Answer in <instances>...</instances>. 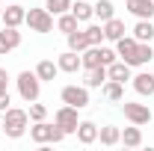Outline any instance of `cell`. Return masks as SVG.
Returning <instances> with one entry per match:
<instances>
[{
  "label": "cell",
  "mask_w": 154,
  "mask_h": 151,
  "mask_svg": "<svg viewBox=\"0 0 154 151\" xmlns=\"http://www.w3.org/2000/svg\"><path fill=\"white\" fill-rule=\"evenodd\" d=\"M9 92V71L6 68H0V95Z\"/></svg>",
  "instance_id": "32"
},
{
  "label": "cell",
  "mask_w": 154,
  "mask_h": 151,
  "mask_svg": "<svg viewBox=\"0 0 154 151\" xmlns=\"http://www.w3.org/2000/svg\"><path fill=\"white\" fill-rule=\"evenodd\" d=\"M122 113H125V119H128L131 125H148V122H151V110H148L145 104L125 101V104H122Z\"/></svg>",
  "instance_id": "6"
},
{
  "label": "cell",
  "mask_w": 154,
  "mask_h": 151,
  "mask_svg": "<svg viewBox=\"0 0 154 151\" xmlns=\"http://www.w3.org/2000/svg\"><path fill=\"white\" fill-rule=\"evenodd\" d=\"M98 139H101V145H119L122 142V131L116 128V125H104V128H98Z\"/></svg>",
  "instance_id": "16"
},
{
  "label": "cell",
  "mask_w": 154,
  "mask_h": 151,
  "mask_svg": "<svg viewBox=\"0 0 154 151\" xmlns=\"http://www.w3.org/2000/svg\"><path fill=\"white\" fill-rule=\"evenodd\" d=\"M30 139H33L36 145H48V142H62V139H65V131L59 128L57 122H54V125H48V122H36V125L30 128Z\"/></svg>",
  "instance_id": "2"
},
{
  "label": "cell",
  "mask_w": 154,
  "mask_h": 151,
  "mask_svg": "<svg viewBox=\"0 0 154 151\" xmlns=\"http://www.w3.org/2000/svg\"><path fill=\"white\" fill-rule=\"evenodd\" d=\"M36 74H38V80H57L59 65L54 62V59H42V62L36 65Z\"/></svg>",
  "instance_id": "21"
},
{
  "label": "cell",
  "mask_w": 154,
  "mask_h": 151,
  "mask_svg": "<svg viewBox=\"0 0 154 151\" xmlns=\"http://www.w3.org/2000/svg\"><path fill=\"white\" fill-rule=\"evenodd\" d=\"M18 95L30 104V101H38V92H42V80H38L36 71H21L18 74Z\"/></svg>",
  "instance_id": "3"
},
{
  "label": "cell",
  "mask_w": 154,
  "mask_h": 151,
  "mask_svg": "<svg viewBox=\"0 0 154 151\" xmlns=\"http://www.w3.org/2000/svg\"><path fill=\"white\" fill-rule=\"evenodd\" d=\"M77 24H80V21H77L74 15H71V12H62V15L57 18V30L68 36V33H74V30H77Z\"/></svg>",
  "instance_id": "26"
},
{
  "label": "cell",
  "mask_w": 154,
  "mask_h": 151,
  "mask_svg": "<svg viewBox=\"0 0 154 151\" xmlns=\"http://www.w3.org/2000/svg\"><path fill=\"white\" fill-rule=\"evenodd\" d=\"M45 9L51 15H62V12H71V0H48Z\"/></svg>",
  "instance_id": "28"
},
{
  "label": "cell",
  "mask_w": 154,
  "mask_h": 151,
  "mask_svg": "<svg viewBox=\"0 0 154 151\" xmlns=\"http://www.w3.org/2000/svg\"><path fill=\"white\" fill-rule=\"evenodd\" d=\"M134 39L136 42H151L154 39V21L151 18H139L134 27Z\"/></svg>",
  "instance_id": "17"
},
{
  "label": "cell",
  "mask_w": 154,
  "mask_h": 151,
  "mask_svg": "<svg viewBox=\"0 0 154 151\" xmlns=\"http://www.w3.org/2000/svg\"><path fill=\"white\" fill-rule=\"evenodd\" d=\"M0 15H3V3H0Z\"/></svg>",
  "instance_id": "34"
},
{
  "label": "cell",
  "mask_w": 154,
  "mask_h": 151,
  "mask_svg": "<svg viewBox=\"0 0 154 151\" xmlns=\"http://www.w3.org/2000/svg\"><path fill=\"white\" fill-rule=\"evenodd\" d=\"M77 142H80V145L98 142V125L95 122H80V125H77Z\"/></svg>",
  "instance_id": "12"
},
{
  "label": "cell",
  "mask_w": 154,
  "mask_h": 151,
  "mask_svg": "<svg viewBox=\"0 0 154 151\" xmlns=\"http://www.w3.org/2000/svg\"><path fill=\"white\" fill-rule=\"evenodd\" d=\"M57 65H59V71H65V74H77L83 68V59H80L77 51H65V54H59Z\"/></svg>",
  "instance_id": "10"
},
{
  "label": "cell",
  "mask_w": 154,
  "mask_h": 151,
  "mask_svg": "<svg viewBox=\"0 0 154 151\" xmlns=\"http://www.w3.org/2000/svg\"><path fill=\"white\" fill-rule=\"evenodd\" d=\"M86 36H89V45H101L104 42V24H89Z\"/></svg>",
  "instance_id": "29"
},
{
  "label": "cell",
  "mask_w": 154,
  "mask_h": 151,
  "mask_svg": "<svg viewBox=\"0 0 154 151\" xmlns=\"http://www.w3.org/2000/svg\"><path fill=\"white\" fill-rule=\"evenodd\" d=\"M122 142H125L128 148H139V145H142V131H139V125L125 128V131H122Z\"/></svg>",
  "instance_id": "24"
},
{
  "label": "cell",
  "mask_w": 154,
  "mask_h": 151,
  "mask_svg": "<svg viewBox=\"0 0 154 151\" xmlns=\"http://www.w3.org/2000/svg\"><path fill=\"white\" fill-rule=\"evenodd\" d=\"M86 48H89V36H86V30H74V33H68V51L83 54Z\"/></svg>",
  "instance_id": "22"
},
{
  "label": "cell",
  "mask_w": 154,
  "mask_h": 151,
  "mask_svg": "<svg viewBox=\"0 0 154 151\" xmlns=\"http://www.w3.org/2000/svg\"><path fill=\"white\" fill-rule=\"evenodd\" d=\"M24 24L33 30V33H51L54 30V15L42 6V9H30L27 12V18H24Z\"/></svg>",
  "instance_id": "4"
},
{
  "label": "cell",
  "mask_w": 154,
  "mask_h": 151,
  "mask_svg": "<svg viewBox=\"0 0 154 151\" xmlns=\"http://www.w3.org/2000/svg\"><path fill=\"white\" fill-rule=\"evenodd\" d=\"M54 122L65 131V136H68V133H77V125H80V119H77V107L62 104V107L57 110V116H54Z\"/></svg>",
  "instance_id": "5"
},
{
  "label": "cell",
  "mask_w": 154,
  "mask_h": 151,
  "mask_svg": "<svg viewBox=\"0 0 154 151\" xmlns=\"http://www.w3.org/2000/svg\"><path fill=\"white\" fill-rule=\"evenodd\" d=\"M71 15H74L77 21H89L92 15H95V9H92V3H86V0H77V3H71Z\"/></svg>",
  "instance_id": "25"
},
{
  "label": "cell",
  "mask_w": 154,
  "mask_h": 151,
  "mask_svg": "<svg viewBox=\"0 0 154 151\" xmlns=\"http://www.w3.org/2000/svg\"><path fill=\"white\" fill-rule=\"evenodd\" d=\"M92 9H95V15L98 18H101V24H104V21H110L116 15V6H113V0H98L95 6H92Z\"/></svg>",
  "instance_id": "27"
},
{
  "label": "cell",
  "mask_w": 154,
  "mask_h": 151,
  "mask_svg": "<svg viewBox=\"0 0 154 151\" xmlns=\"http://www.w3.org/2000/svg\"><path fill=\"white\" fill-rule=\"evenodd\" d=\"M151 59H154V48L148 45V42H139V45H136L134 59H131V68H134V65H148Z\"/></svg>",
  "instance_id": "19"
},
{
  "label": "cell",
  "mask_w": 154,
  "mask_h": 151,
  "mask_svg": "<svg viewBox=\"0 0 154 151\" xmlns=\"http://www.w3.org/2000/svg\"><path fill=\"white\" fill-rule=\"evenodd\" d=\"M116 57H119V54H116L113 48H101V62H104V65H113Z\"/></svg>",
  "instance_id": "31"
},
{
  "label": "cell",
  "mask_w": 154,
  "mask_h": 151,
  "mask_svg": "<svg viewBox=\"0 0 154 151\" xmlns=\"http://www.w3.org/2000/svg\"><path fill=\"white\" fill-rule=\"evenodd\" d=\"M134 89L145 98L154 95V71H142V74H134Z\"/></svg>",
  "instance_id": "14"
},
{
  "label": "cell",
  "mask_w": 154,
  "mask_h": 151,
  "mask_svg": "<svg viewBox=\"0 0 154 151\" xmlns=\"http://www.w3.org/2000/svg\"><path fill=\"white\" fill-rule=\"evenodd\" d=\"M107 80H119V83H125V80H134V74H131V65H128L125 59H116L113 65H107Z\"/></svg>",
  "instance_id": "11"
},
{
  "label": "cell",
  "mask_w": 154,
  "mask_h": 151,
  "mask_svg": "<svg viewBox=\"0 0 154 151\" xmlns=\"http://www.w3.org/2000/svg\"><path fill=\"white\" fill-rule=\"evenodd\" d=\"M27 122H30V113L27 110H18V107H9L3 113V133L9 139H21L27 133Z\"/></svg>",
  "instance_id": "1"
},
{
  "label": "cell",
  "mask_w": 154,
  "mask_h": 151,
  "mask_svg": "<svg viewBox=\"0 0 154 151\" xmlns=\"http://www.w3.org/2000/svg\"><path fill=\"white\" fill-rule=\"evenodd\" d=\"M125 36V21H119L113 15L110 21H104V39H110V42H119V39Z\"/></svg>",
  "instance_id": "20"
},
{
  "label": "cell",
  "mask_w": 154,
  "mask_h": 151,
  "mask_svg": "<svg viewBox=\"0 0 154 151\" xmlns=\"http://www.w3.org/2000/svg\"><path fill=\"white\" fill-rule=\"evenodd\" d=\"M59 98H62V104H71L77 110L89 107V89H86V86H65V89L59 92Z\"/></svg>",
  "instance_id": "7"
},
{
  "label": "cell",
  "mask_w": 154,
  "mask_h": 151,
  "mask_svg": "<svg viewBox=\"0 0 154 151\" xmlns=\"http://www.w3.org/2000/svg\"><path fill=\"white\" fill-rule=\"evenodd\" d=\"M128 9L136 18H154V0H128Z\"/></svg>",
  "instance_id": "18"
},
{
  "label": "cell",
  "mask_w": 154,
  "mask_h": 151,
  "mask_svg": "<svg viewBox=\"0 0 154 151\" xmlns=\"http://www.w3.org/2000/svg\"><path fill=\"white\" fill-rule=\"evenodd\" d=\"M0 131H3V122H0Z\"/></svg>",
  "instance_id": "35"
},
{
  "label": "cell",
  "mask_w": 154,
  "mask_h": 151,
  "mask_svg": "<svg viewBox=\"0 0 154 151\" xmlns=\"http://www.w3.org/2000/svg\"><path fill=\"white\" fill-rule=\"evenodd\" d=\"M9 104H12V101H9V92H3V95H0V113H6Z\"/></svg>",
  "instance_id": "33"
},
{
  "label": "cell",
  "mask_w": 154,
  "mask_h": 151,
  "mask_svg": "<svg viewBox=\"0 0 154 151\" xmlns=\"http://www.w3.org/2000/svg\"><path fill=\"white\" fill-rule=\"evenodd\" d=\"M0 18H3V24H6V27H21V24H24V18H27V9H24V6H18V0H12V3L3 9V15H0Z\"/></svg>",
  "instance_id": "9"
},
{
  "label": "cell",
  "mask_w": 154,
  "mask_h": 151,
  "mask_svg": "<svg viewBox=\"0 0 154 151\" xmlns=\"http://www.w3.org/2000/svg\"><path fill=\"white\" fill-rule=\"evenodd\" d=\"M86 89H101L107 83V65H95V68H86Z\"/></svg>",
  "instance_id": "15"
},
{
  "label": "cell",
  "mask_w": 154,
  "mask_h": 151,
  "mask_svg": "<svg viewBox=\"0 0 154 151\" xmlns=\"http://www.w3.org/2000/svg\"><path fill=\"white\" fill-rule=\"evenodd\" d=\"M18 45H21V33H18V27H3V30H0V57L12 54Z\"/></svg>",
  "instance_id": "8"
},
{
  "label": "cell",
  "mask_w": 154,
  "mask_h": 151,
  "mask_svg": "<svg viewBox=\"0 0 154 151\" xmlns=\"http://www.w3.org/2000/svg\"><path fill=\"white\" fill-rule=\"evenodd\" d=\"M136 45H139V42H136L134 36H122L119 42H116V54L131 65V59H134V54H136Z\"/></svg>",
  "instance_id": "13"
},
{
  "label": "cell",
  "mask_w": 154,
  "mask_h": 151,
  "mask_svg": "<svg viewBox=\"0 0 154 151\" xmlns=\"http://www.w3.org/2000/svg\"><path fill=\"white\" fill-rule=\"evenodd\" d=\"M104 98H107V101H125V83L107 80V83H104Z\"/></svg>",
  "instance_id": "23"
},
{
  "label": "cell",
  "mask_w": 154,
  "mask_h": 151,
  "mask_svg": "<svg viewBox=\"0 0 154 151\" xmlns=\"http://www.w3.org/2000/svg\"><path fill=\"white\" fill-rule=\"evenodd\" d=\"M27 113H30L33 122H45V119H48V107H45V104H36V101H30V110H27Z\"/></svg>",
  "instance_id": "30"
}]
</instances>
